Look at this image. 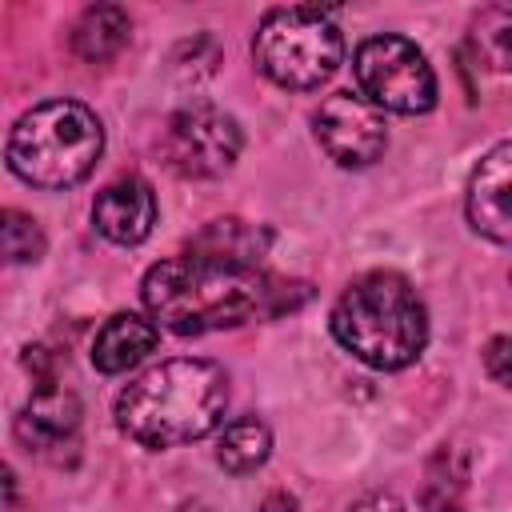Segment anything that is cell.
I'll return each mask as SVG.
<instances>
[{"instance_id":"6da1fadb","label":"cell","mask_w":512,"mask_h":512,"mask_svg":"<svg viewBox=\"0 0 512 512\" xmlns=\"http://www.w3.org/2000/svg\"><path fill=\"white\" fill-rule=\"evenodd\" d=\"M140 296L148 316L180 336L236 328L256 316H276L292 304L284 296V284L268 280L260 268L212 260L196 252L152 264Z\"/></svg>"},{"instance_id":"7a4b0ae2","label":"cell","mask_w":512,"mask_h":512,"mask_svg":"<svg viewBox=\"0 0 512 512\" xmlns=\"http://www.w3.org/2000/svg\"><path fill=\"white\" fill-rule=\"evenodd\" d=\"M228 376L212 360H164L116 396V428L144 448H176L220 428Z\"/></svg>"},{"instance_id":"3957f363","label":"cell","mask_w":512,"mask_h":512,"mask_svg":"<svg viewBox=\"0 0 512 512\" xmlns=\"http://www.w3.org/2000/svg\"><path fill=\"white\" fill-rule=\"evenodd\" d=\"M332 336L368 368H408L428 344V312L400 272L352 280L332 308Z\"/></svg>"},{"instance_id":"277c9868","label":"cell","mask_w":512,"mask_h":512,"mask_svg":"<svg viewBox=\"0 0 512 512\" xmlns=\"http://www.w3.org/2000/svg\"><path fill=\"white\" fill-rule=\"evenodd\" d=\"M104 152V128L80 100H48L24 112L8 136V168L32 188L80 184Z\"/></svg>"},{"instance_id":"5b68a950","label":"cell","mask_w":512,"mask_h":512,"mask_svg":"<svg viewBox=\"0 0 512 512\" xmlns=\"http://www.w3.org/2000/svg\"><path fill=\"white\" fill-rule=\"evenodd\" d=\"M256 68L280 88H320L344 60V36L332 12L312 4H288L264 12L252 40Z\"/></svg>"},{"instance_id":"8992f818","label":"cell","mask_w":512,"mask_h":512,"mask_svg":"<svg viewBox=\"0 0 512 512\" xmlns=\"http://www.w3.org/2000/svg\"><path fill=\"white\" fill-rule=\"evenodd\" d=\"M356 72V88L368 104L400 112V116H416L428 112L436 104V76L432 64L424 60V52L404 40V36H368L356 48L352 60Z\"/></svg>"},{"instance_id":"52a82bcc","label":"cell","mask_w":512,"mask_h":512,"mask_svg":"<svg viewBox=\"0 0 512 512\" xmlns=\"http://www.w3.org/2000/svg\"><path fill=\"white\" fill-rule=\"evenodd\" d=\"M240 144H244L240 124L216 104L180 108L164 132V156L188 180H208L228 172L240 156Z\"/></svg>"},{"instance_id":"ba28073f","label":"cell","mask_w":512,"mask_h":512,"mask_svg":"<svg viewBox=\"0 0 512 512\" xmlns=\"http://www.w3.org/2000/svg\"><path fill=\"white\" fill-rule=\"evenodd\" d=\"M316 140L320 148L340 164V168H368L380 160V152L388 148V132H384V116L376 104H368L364 96L352 92H336L328 96L316 116H312Z\"/></svg>"},{"instance_id":"9c48e42d","label":"cell","mask_w":512,"mask_h":512,"mask_svg":"<svg viewBox=\"0 0 512 512\" xmlns=\"http://www.w3.org/2000/svg\"><path fill=\"white\" fill-rule=\"evenodd\" d=\"M468 224L496 244H512V140L476 164L468 180Z\"/></svg>"},{"instance_id":"30bf717a","label":"cell","mask_w":512,"mask_h":512,"mask_svg":"<svg viewBox=\"0 0 512 512\" xmlns=\"http://www.w3.org/2000/svg\"><path fill=\"white\" fill-rule=\"evenodd\" d=\"M76 428H80V400L60 384H36L32 400L16 416V436L36 456H56L60 448H72Z\"/></svg>"},{"instance_id":"8fae6325","label":"cell","mask_w":512,"mask_h":512,"mask_svg":"<svg viewBox=\"0 0 512 512\" xmlns=\"http://www.w3.org/2000/svg\"><path fill=\"white\" fill-rule=\"evenodd\" d=\"M92 224L112 244H140L156 224V196L144 180L124 176L96 192L92 200Z\"/></svg>"},{"instance_id":"7c38bea8","label":"cell","mask_w":512,"mask_h":512,"mask_svg":"<svg viewBox=\"0 0 512 512\" xmlns=\"http://www.w3.org/2000/svg\"><path fill=\"white\" fill-rule=\"evenodd\" d=\"M160 340V328L136 312H116L112 320H104V328L92 340V364L96 372H128L132 364H140Z\"/></svg>"},{"instance_id":"4fadbf2b","label":"cell","mask_w":512,"mask_h":512,"mask_svg":"<svg viewBox=\"0 0 512 512\" xmlns=\"http://www.w3.org/2000/svg\"><path fill=\"white\" fill-rule=\"evenodd\" d=\"M132 36V20L120 4H96L88 8L76 28H72V52L84 60V64H104L112 60Z\"/></svg>"},{"instance_id":"5bb4252c","label":"cell","mask_w":512,"mask_h":512,"mask_svg":"<svg viewBox=\"0 0 512 512\" xmlns=\"http://www.w3.org/2000/svg\"><path fill=\"white\" fill-rule=\"evenodd\" d=\"M196 256H212V260H232V264H252L260 268L264 252H268V232L252 228L244 220H212L196 240H192Z\"/></svg>"},{"instance_id":"9a60e30c","label":"cell","mask_w":512,"mask_h":512,"mask_svg":"<svg viewBox=\"0 0 512 512\" xmlns=\"http://www.w3.org/2000/svg\"><path fill=\"white\" fill-rule=\"evenodd\" d=\"M268 452H272V432L256 416H240V420L224 424L220 436H216V460L232 476H244V472L260 468L268 460Z\"/></svg>"},{"instance_id":"2e32d148","label":"cell","mask_w":512,"mask_h":512,"mask_svg":"<svg viewBox=\"0 0 512 512\" xmlns=\"http://www.w3.org/2000/svg\"><path fill=\"white\" fill-rule=\"evenodd\" d=\"M476 60L492 72H512V4H488L468 32Z\"/></svg>"},{"instance_id":"e0dca14e","label":"cell","mask_w":512,"mask_h":512,"mask_svg":"<svg viewBox=\"0 0 512 512\" xmlns=\"http://www.w3.org/2000/svg\"><path fill=\"white\" fill-rule=\"evenodd\" d=\"M464 480H468L464 460L444 448V452L428 464L424 508H428V512H464Z\"/></svg>"},{"instance_id":"ac0fdd59","label":"cell","mask_w":512,"mask_h":512,"mask_svg":"<svg viewBox=\"0 0 512 512\" xmlns=\"http://www.w3.org/2000/svg\"><path fill=\"white\" fill-rule=\"evenodd\" d=\"M4 256L12 264H28V260H40L44 256V236H40L36 220L24 216V212H16V208L4 212Z\"/></svg>"},{"instance_id":"d6986e66","label":"cell","mask_w":512,"mask_h":512,"mask_svg":"<svg viewBox=\"0 0 512 512\" xmlns=\"http://www.w3.org/2000/svg\"><path fill=\"white\" fill-rule=\"evenodd\" d=\"M484 368H488V376H492L504 392H512V336L488 340V348H484Z\"/></svg>"},{"instance_id":"ffe728a7","label":"cell","mask_w":512,"mask_h":512,"mask_svg":"<svg viewBox=\"0 0 512 512\" xmlns=\"http://www.w3.org/2000/svg\"><path fill=\"white\" fill-rule=\"evenodd\" d=\"M348 512H404V504H400L392 492H372V496L356 500Z\"/></svg>"}]
</instances>
